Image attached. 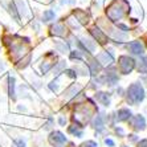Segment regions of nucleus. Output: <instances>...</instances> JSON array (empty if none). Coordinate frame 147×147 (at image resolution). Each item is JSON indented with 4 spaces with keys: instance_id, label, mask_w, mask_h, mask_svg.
<instances>
[{
    "instance_id": "obj_1",
    "label": "nucleus",
    "mask_w": 147,
    "mask_h": 147,
    "mask_svg": "<svg viewBox=\"0 0 147 147\" xmlns=\"http://www.w3.org/2000/svg\"><path fill=\"white\" fill-rule=\"evenodd\" d=\"M127 9H129V4H127L126 0H115L107 8V16L110 17V20L113 21L121 20L127 12Z\"/></svg>"
},
{
    "instance_id": "obj_2",
    "label": "nucleus",
    "mask_w": 147,
    "mask_h": 147,
    "mask_svg": "<svg viewBox=\"0 0 147 147\" xmlns=\"http://www.w3.org/2000/svg\"><path fill=\"white\" fill-rule=\"evenodd\" d=\"M144 98V90L140 84H133L129 86L127 89V101L131 105H137V103L142 102Z\"/></svg>"
},
{
    "instance_id": "obj_3",
    "label": "nucleus",
    "mask_w": 147,
    "mask_h": 147,
    "mask_svg": "<svg viewBox=\"0 0 147 147\" xmlns=\"http://www.w3.org/2000/svg\"><path fill=\"white\" fill-rule=\"evenodd\" d=\"M118 62H119V70L123 74H129L135 66V61L129 56H121Z\"/></svg>"
},
{
    "instance_id": "obj_4",
    "label": "nucleus",
    "mask_w": 147,
    "mask_h": 147,
    "mask_svg": "<svg viewBox=\"0 0 147 147\" xmlns=\"http://www.w3.org/2000/svg\"><path fill=\"white\" fill-rule=\"evenodd\" d=\"M130 125L134 130L139 131V130H143L146 127V121H144V118L142 115H135L130 119Z\"/></svg>"
},
{
    "instance_id": "obj_5",
    "label": "nucleus",
    "mask_w": 147,
    "mask_h": 147,
    "mask_svg": "<svg viewBox=\"0 0 147 147\" xmlns=\"http://www.w3.org/2000/svg\"><path fill=\"white\" fill-rule=\"evenodd\" d=\"M49 142H51L52 144H55V146H58V144L65 143L66 137L62 133H60V131H55V133L51 134V137H49Z\"/></svg>"
},
{
    "instance_id": "obj_6",
    "label": "nucleus",
    "mask_w": 147,
    "mask_h": 147,
    "mask_svg": "<svg viewBox=\"0 0 147 147\" xmlns=\"http://www.w3.org/2000/svg\"><path fill=\"white\" fill-rule=\"evenodd\" d=\"M129 51L131 53H134V55H142L144 52V48L140 41H133V42L129 44Z\"/></svg>"
},
{
    "instance_id": "obj_7",
    "label": "nucleus",
    "mask_w": 147,
    "mask_h": 147,
    "mask_svg": "<svg viewBox=\"0 0 147 147\" xmlns=\"http://www.w3.org/2000/svg\"><path fill=\"white\" fill-rule=\"evenodd\" d=\"M90 33L94 36V38H96L97 41H99L101 44H105L106 42V36L102 33V31H99L98 28H92L90 29Z\"/></svg>"
},
{
    "instance_id": "obj_8",
    "label": "nucleus",
    "mask_w": 147,
    "mask_h": 147,
    "mask_svg": "<svg viewBox=\"0 0 147 147\" xmlns=\"http://www.w3.org/2000/svg\"><path fill=\"white\" fill-rule=\"evenodd\" d=\"M131 118V111L129 109H122L118 111V115H117V119L119 121H127Z\"/></svg>"
},
{
    "instance_id": "obj_9",
    "label": "nucleus",
    "mask_w": 147,
    "mask_h": 147,
    "mask_svg": "<svg viewBox=\"0 0 147 147\" xmlns=\"http://www.w3.org/2000/svg\"><path fill=\"white\" fill-rule=\"evenodd\" d=\"M98 61L102 62V64H107L109 65L110 62H113V57L110 55H107V52H103V53H101V55H98Z\"/></svg>"
},
{
    "instance_id": "obj_10",
    "label": "nucleus",
    "mask_w": 147,
    "mask_h": 147,
    "mask_svg": "<svg viewBox=\"0 0 147 147\" xmlns=\"http://www.w3.org/2000/svg\"><path fill=\"white\" fill-rule=\"evenodd\" d=\"M52 31H53L55 34H57V36H64V34H65V28L61 24H56L55 27L52 28Z\"/></svg>"
},
{
    "instance_id": "obj_11",
    "label": "nucleus",
    "mask_w": 147,
    "mask_h": 147,
    "mask_svg": "<svg viewBox=\"0 0 147 147\" xmlns=\"http://www.w3.org/2000/svg\"><path fill=\"white\" fill-rule=\"evenodd\" d=\"M138 70L140 73H147V58H142L138 64Z\"/></svg>"
},
{
    "instance_id": "obj_12",
    "label": "nucleus",
    "mask_w": 147,
    "mask_h": 147,
    "mask_svg": "<svg viewBox=\"0 0 147 147\" xmlns=\"http://www.w3.org/2000/svg\"><path fill=\"white\" fill-rule=\"evenodd\" d=\"M97 98H98V101H101L103 105H106V106L109 105V96H107L106 93H98Z\"/></svg>"
},
{
    "instance_id": "obj_13",
    "label": "nucleus",
    "mask_w": 147,
    "mask_h": 147,
    "mask_svg": "<svg viewBox=\"0 0 147 147\" xmlns=\"http://www.w3.org/2000/svg\"><path fill=\"white\" fill-rule=\"evenodd\" d=\"M53 17H55V12L51 11V9H48V11H45L44 15H42V20L44 21H51V20H53Z\"/></svg>"
},
{
    "instance_id": "obj_14",
    "label": "nucleus",
    "mask_w": 147,
    "mask_h": 147,
    "mask_svg": "<svg viewBox=\"0 0 147 147\" xmlns=\"http://www.w3.org/2000/svg\"><path fill=\"white\" fill-rule=\"evenodd\" d=\"M80 90H81V86H80V85H73V86H70V89L68 90L69 97H72V96H74V94H77Z\"/></svg>"
},
{
    "instance_id": "obj_15",
    "label": "nucleus",
    "mask_w": 147,
    "mask_h": 147,
    "mask_svg": "<svg viewBox=\"0 0 147 147\" xmlns=\"http://www.w3.org/2000/svg\"><path fill=\"white\" fill-rule=\"evenodd\" d=\"M69 133H72V134H74V135H77V137H82V131L81 130H78L77 127H69Z\"/></svg>"
},
{
    "instance_id": "obj_16",
    "label": "nucleus",
    "mask_w": 147,
    "mask_h": 147,
    "mask_svg": "<svg viewBox=\"0 0 147 147\" xmlns=\"http://www.w3.org/2000/svg\"><path fill=\"white\" fill-rule=\"evenodd\" d=\"M81 147H98V146H97L96 142H93V140H88L86 143L81 144Z\"/></svg>"
},
{
    "instance_id": "obj_17",
    "label": "nucleus",
    "mask_w": 147,
    "mask_h": 147,
    "mask_svg": "<svg viewBox=\"0 0 147 147\" xmlns=\"http://www.w3.org/2000/svg\"><path fill=\"white\" fill-rule=\"evenodd\" d=\"M94 125H96V127H98V129H102V118L101 117H97L96 122H94Z\"/></svg>"
},
{
    "instance_id": "obj_18",
    "label": "nucleus",
    "mask_w": 147,
    "mask_h": 147,
    "mask_svg": "<svg viewBox=\"0 0 147 147\" xmlns=\"http://www.w3.org/2000/svg\"><path fill=\"white\" fill-rule=\"evenodd\" d=\"M13 78L12 77H9V94L11 96H13Z\"/></svg>"
},
{
    "instance_id": "obj_19",
    "label": "nucleus",
    "mask_w": 147,
    "mask_h": 147,
    "mask_svg": "<svg viewBox=\"0 0 147 147\" xmlns=\"http://www.w3.org/2000/svg\"><path fill=\"white\" fill-rule=\"evenodd\" d=\"M138 147H147V139L140 140L139 143H138Z\"/></svg>"
},
{
    "instance_id": "obj_20",
    "label": "nucleus",
    "mask_w": 147,
    "mask_h": 147,
    "mask_svg": "<svg viewBox=\"0 0 147 147\" xmlns=\"http://www.w3.org/2000/svg\"><path fill=\"white\" fill-rule=\"evenodd\" d=\"M70 57H72V58H80V57H81V55H80L78 52H76V53L73 52L72 55H70Z\"/></svg>"
},
{
    "instance_id": "obj_21",
    "label": "nucleus",
    "mask_w": 147,
    "mask_h": 147,
    "mask_svg": "<svg viewBox=\"0 0 147 147\" xmlns=\"http://www.w3.org/2000/svg\"><path fill=\"white\" fill-rule=\"evenodd\" d=\"M57 47H58V49L61 52H65L66 51V45H61V44H57Z\"/></svg>"
},
{
    "instance_id": "obj_22",
    "label": "nucleus",
    "mask_w": 147,
    "mask_h": 147,
    "mask_svg": "<svg viewBox=\"0 0 147 147\" xmlns=\"http://www.w3.org/2000/svg\"><path fill=\"white\" fill-rule=\"evenodd\" d=\"M105 143H106V144H109V146H111V147L114 146V142H113V140H111V139H106V140H105Z\"/></svg>"
},
{
    "instance_id": "obj_23",
    "label": "nucleus",
    "mask_w": 147,
    "mask_h": 147,
    "mask_svg": "<svg viewBox=\"0 0 147 147\" xmlns=\"http://www.w3.org/2000/svg\"><path fill=\"white\" fill-rule=\"evenodd\" d=\"M66 73H68V76H70V77H76V73H73L72 70H68Z\"/></svg>"
},
{
    "instance_id": "obj_24",
    "label": "nucleus",
    "mask_w": 147,
    "mask_h": 147,
    "mask_svg": "<svg viewBox=\"0 0 147 147\" xmlns=\"http://www.w3.org/2000/svg\"><path fill=\"white\" fill-rule=\"evenodd\" d=\"M122 147H127V146H122Z\"/></svg>"
}]
</instances>
